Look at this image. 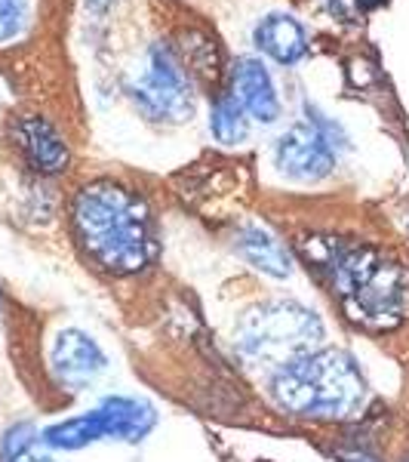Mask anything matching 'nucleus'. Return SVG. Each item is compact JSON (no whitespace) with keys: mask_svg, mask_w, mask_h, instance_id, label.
I'll return each mask as SVG.
<instances>
[{"mask_svg":"<svg viewBox=\"0 0 409 462\" xmlns=\"http://www.w3.org/2000/svg\"><path fill=\"white\" fill-rule=\"evenodd\" d=\"M299 250L351 324L388 333L409 320V268L404 263L363 241L326 235L304 237Z\"/></svg>","mask_w":409,"mask_h":462,"instance_id":"obj_1","label":"nucleus"},{"mask_svg":"<svg viewBox=\"0 0 409 462\" xmlns=\"http://www.w3.org/2000/svg\"><path fill=\"white\" fill-rule=\"evenodd\" d=\"M71 226L89 263L117 278L145 272L158 256L151 210L117 182L84 185L71 204Z\"/></svg>","mask_w":409,"mask_h":462,"instance_id":"obj_2","label":"nucleus"},{"mask_svg":"<svg viewBox=\"0 0 409 462\" xmlns=\"http://www.w3.org/2000/svg\"><path fill=\"white\" fill-rule=\"evenodd\" d=\"M268 392L277 410L295 420L348 422L367 407V376L341 348H317L271 370Z\"/></svg>","mask_w":409,"mask_h":462,"instance_id":"obj_3","label":"nucleus"},{"mask_svg":"<svg viewBox=\"0 0 409 462\" xmlns=\"http://www.w3.org/2000/svg\"><path fill=\"white\" fill-rule=\"evenodd\" d=\"M323 346V320L295 300H268L247 309L234 327V348L250 367H284Z\"/></svg>","mask_w":409,"mask_h":462,"instance_id":"obj_4","label":"nucleus"},{"mask_svg":"<svg viewBox=\"0 0 409 462\" xmlns=\"http://www.w3.org/2000/svg\"><path fill=\"white\" fill-rule=\"evenodd\" d=\"M158 422V413L148 401L139 398H105L95 410H86L80 416H71L65 422L41 431V441L50 450H80L95 441H142Z\"/></svg>","mask_w":409,"mask_h":462,"instance_id":"obj_5","label":"nucleus"},{"mask_svg":"<svg viewBox=\"0 0 409 462\" xmlns=\"http://www.w3.org/2000/svg\"><path fill=\"white\" fill-rule=\"evenodd\" d=\"M345 145V136L321 111L304 108V121L293 124L277 143L280 173L299 182L326 179L336 167V148Z\"/></svg>","mask_w":409,"mask_h":462,"instance_id":"obj_6","label":"nucleus"},{"mask_svg":"<svg viewBox=\"0 0 409 462\" xmlns=\"http://www.w3.org/2000/svg\"><path fill=\"white\" fill-rule=\"evenodd\" d=\"M130 96L139 106V111L158 124H182L195 111L188 78H185L173 50L163 47V43L151 47V53L145 59V69L130 84Z\"/></svg>","mask_w":409,"mask_h":462,"instance_id":"obj_7","label":"nucleus"},{"mask_svg":"<svg viewBox=\"0 0 409 462\" xmlns=\"http://www.w3.org/2000/svg\"><path fill=\"white\" fill-rule=\"evenodd\" d=\"M50 367L65 389H86L95 383V376L105 374L108 357L99 348V342L86 337L84 330H62L50 352Z\"/></svg>","mask_w":409,"mask_h":462,"instance_id":"obj_8","label":"nucleus"},{"mask_svg":"<svg viewBox=\"0 0 409 462\" xmlns=\"http://www.w3.org/2000/svg\"><path fill=\"white\" fill-rule=\"evenodd\" d=\"M13 143H16L19 154L25 158L28 167L41 176H56L62 170H68L71 152L65 145L62 133L56 130L47 117L25 115L13 124Z\"/></svg>","mask_w":409,"mask_h":462,"instance_id":"obj_9","label":"nucleus"},{"mask_svg":"<svg viewBox=\"0 0 409 462\" xmlns=\"http://www.w3.org/2000/svg\"><path fill=\"white\" fill-rule=\"evenodd\" d=\"M232 96L259 124L277 121V115H280L277 89H274V80H271V74L265 71V65L256 62V59H241V62L234 65Z\"/></svg>","mask_w":409,"mask_h":462,"instance_id":"obj_10","label":"nucleus"},{"mask_svg":"<svg viewBox=\"0 0 409 462\" xmlns=\"http://www.w3.org/2000/svg\"><path fill=\"white\" fill-rule=\"evenodd\" d=\"M234 250L243 263L268 274V278H289L293 274V256H289L286 244L262 226H243L237 231Z\"/></svg>","mask_w":409,"mask_h":462,"instance_id":"obj_11","label":"nucleus"},{"mask_svg":"<svg viewBox=\"0 0 409 462\" xmlns=\"http://www.w3.org/2000/svg\"><path fill=\"white\" fill-rule=\"evenodd\" d=\"M256 43L262 53H268L280 65H295L308 50L299 22L293 16H280V13L262 19V25L256 28Z\"/></svg>","mask_w":409,"mask_h":462,"instance_id":"obj_12","label":"nucleus"},{"mask_svg":"<svg viewBox=\"0 0 409 462\" xmlns=\"http://www.w3.org/2000/svg\"><path fill=\"white\" fill-rule=\"evenodd\" d=\"M0 462H56L41 441V431L32 422H16L4 431Z\"/></svg>","mask_w":409,"mask_h":462,"instance_id":"obj_13","label":"nucleus"},{"mask_svg":"<svg viewBox=\"0 0 409 462\" xmlns=\"http://www.w3.org/2000/svg\"><path fill=\"white\" fill-rule=\"evenodd\" d=\"M210 130L222 145H237L247 136V111L241 108V102L232 93L219 96L210 115Z\"/></svg>","mask_w":409,"mask_h":462,"instance_id":"obj_14","label":"nucleus"},{"mask_svg":"<svg viewBox=\"0 0 409 462\" xmlns=\"http://www.w3.org/2000/svg\"><path fill=\"white\" fill-rule=\"evenodd\" d=\"M28 25V0H0V47L22 37Z\"/></svg>","mask_w":409,"mask_h":462,"instance_id":"obj_15","label":"nucleus"},{"mask_svg":"<svg viewBox=\"0 0 409 462\" xmlns=\"http://www.w3.org/2000/svg\"><path fill=\"white\" fill-rule=\"evenodd\" d=\"M339 457L341 462H382L369 447H351V450H341Z\"/></svg>","mask_w":409,"mask_h":462,"instance_id":"obj_16","label":"nucleus"},{"mask_svg":"<svg viewBox=\"0 0 409 462\" xmlns=\"http://www.w3.org/2000/svg\"><path fill=\"white\" fill-rule=\"evenodd\" d=\"M108 4H111V0H86V6H89L93 13H105V10H108Z\"/></svg>","mask_w":409,"mask_h":462,"instance_id":"obj_17","label":"nucleus"},{"mask_svg":"<svg viewBox=\"0 0 409 462\" xmlns=\"http://www.w3.org/2000/svg\"><path fill=\"white\" fill-rule=\"evenodd\" d=\"M397 462H409V457H404V459H397Z\"/></svg>","mask_w":409,"mask_h":462,"instance_id":"obj_18","label":"nucleus"},{"mask_svg":"<svg viewBox=\"0 0 409 462\" xmlns=\"http://www.w3.org/2000/svg\"><path fill=\"white\" fill-rule=\"evenodd\" d=\"M0 305H4V296H0Z\"/></svg>","mask_w":409,"mask_h":462,"instance_id":"obj_19","label":"nucleus"}]
</instances>
